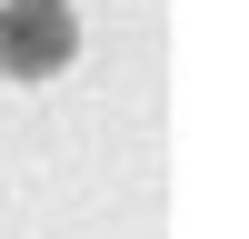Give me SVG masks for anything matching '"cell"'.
Returning <instances> with one entry per match:
<instances>
[{
  "label": "cell",
  "mask_w": 249,
  "mask_h": 239,
  "mask_svg": "<svg viewBox=\"0 0 249 239\" xmlns=\"http://www.w3.org/2000/svg\"><path fill=\"white\" fill-rule=\"evenodd\" d=\"M60 60H70V10H60V0H10V10H0V70L40 80V70H60Z\"/></svg>",
  "instance_id": "cell-1"
}]
</instances>
